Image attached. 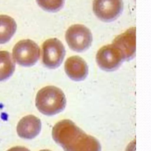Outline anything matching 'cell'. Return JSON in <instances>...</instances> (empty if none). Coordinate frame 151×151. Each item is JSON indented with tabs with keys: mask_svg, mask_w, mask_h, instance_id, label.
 <instances>
[{
	"mask_svg": "<svg viewBox=\"0 0 151 151\" xmlns=\"http://www.w3.org/2000/svg\"><path fill=\"white\" fill-rule=\"evenodd\" d=\"M53 140L64 151H101L99 141L94 136L87 134L74 122L63 119L53 126Z\"/></svg>",
	"mask_w": 151,
	"mask_h": 151,
	"instance_id": "1",
	"label": "cell"
},
{
	"mask_svg": "<svg viewBox=\"0 0 151 151\" xmlns=\"http://www.w3.org/2000/svg\"><path fill=\"white\" fill-rule=\"evenodd\" d=\"M66 97L63 91L54 86L41 88L35 97V106L42 114L51 116L63 111L66 106Z\"/></svg>",
	"mask_w": 151,
	"mask_h": 151,
	"instance_id": "2",
	"label": "cell"
},
{
	"mask_svg": "<svg viewBox=\"0 0 151 151\" xmlns=\"http://www.w3.org/2000/svg\"><path fill=\"white\" fill-rule=\"evenodd\" d=\"M40 56V47L31 40H20L12 49V57L14 61L21 66L31 67L35 65Z\"/></svg>",
	"mask_w": 151,
	"mask_h": 151,
	"instance_id": "3",
	"label": "cell"
},
{
	"mask_svg": "<svg viewBox=\"0 0 151 151\" xmlns=\"http://www.w3.org/2000/svg\"><path fill=\"white\" fill-rule=\"evenodd\" d=\"M65 38L69 47L76 52H83L87 50L93 41L90 30L82 24L70 26L65 32Z\"/></svg>",
	"mask_w": 151,
	"mask_h": 151,
	"instance_id": "4",
	"label": "cell"
},
{
	"mask_svg": "<svg viewBox=\"0 0 151 151\" xmlns=\"http://www.w3.org/2000/svg\"><path fill=\"white\" fill-rule=\"evenodd\" d=\"M65 54L63 44L57 38L47 40L42 45L41 61L43 65L50 69L58 67Z\"/></svg>",
	"mask_w": 151,
	"mask_h": 151,
	"instance_id": "5",
	"label": "cell"
},
{
	"mask_svg": "<svg viewBox=\"0 0 151 151\" xmlns=\"http://www.w3.org/2000/svg\"><path fill=\"white\" fill-rule=\"evenodd\" d=\"M96 60L99 67L106 71L116 70L125 61L122 52L113 44L101 47L96 54Z\"/></svg>",
	"mask_w": 151,
	"mask_h": 151,
	"instance_id": "6",
	"label": "cell"
},
{
	"mask_svg": "<svg viewBox=\"0 0 151 151\" xmlns=\"http://www.w3.org/2000/svg\"><path fill=\"white\" fill-rule=\"evenodd\" d=\"M123 9L122 0H94L93 9L100 20L110 22L117 19Z\"/></svg>",
	"mask_w": 151,
	"mask_h": 151,
	"instance_id": "7",
	"label": "cell"
},
{
	"mask_svg": "<svg viewBox=\"0 0 151 151\" xmlns=\"http://www.w3.org/2000/svg\"><path fill=\"white\" fill-rule=\"evenodd\" d=\"M112 44L122 52L124 60L132 59L136 52V28H130L117 36Z\"/></svg>",
	"mask_w": 151,
	"mask_h": 151,
	"instance_id": "8",
	"label": "cell"
},
{
	"mask_svg": "<svg viewBox=\"0 0 151 151\" xmlns=\"http://www.w3.org/2000/svg\"><path fill=\"white\" fill-rule=\"evenodd\" d=\"M41 130V121L35 116L27 115L19 121L17 126L18 135L25 139H32L37 137Z\"/></svg>",
	"mask_w": 151,
	"mask_h": 151,
	"instance_id": "9",
	"label": "cell"
},
{
	"mask_svg": "<svg viewBox=\"0 0 151 151\" xmlns=\"http://www.w3.org/2000/svg\"><path fill=\"white\" fill-rule=\"evenodd\" d=\"M64 70L68 77L76 81L84 80L88 75V65L85 60L78 55L68 57L64 63Z\"/></svg>",
	"mask_w": 151,
	"mask_h": 151,
	"instance_id": "10",
	"label": "cell"
},
{
	"mask_svg": "<svg viewBox=\"0 0 151 151\" xmlns=\"http://www.w3.org/2000/svg\"><path fill=\"white\" fill-rule=\"evenodd\" d=\"M17 24L12 17L0 15V44L8 42L17 30Z\"/></svg>",
	"mask_w": 151,
	"mask_h": 151,
	"instance_id": "11",
	"label": "cell"
},
{
	"mask_svg": "<svg viewBox=\"0 0 151 151\" xmlns=\"http://www.w3.org/2000/svg\"><path fill=\"white\" fill-rule=\"evenodd\" d=\"M15 69V62L6 51H0V81L9 78Z\"/></svg>",
	"mask_w": 151,
	"mask_h": 151,
	"instance_id": "12",
	"label": "cell"
},
{
	"mask_svg": "<svg viewBox=\"0 0 151 151\" xmlns=\"http://www.w3.org/2000/svg\"><path fill=\"white\" fill-rule=\"evenodd\" d=\"M38 5L44 10L48 12H57L61 9L65 0H36Z\"/></svg>",
	"mask_w": 151,
	"mask_h": 151,
	"instance_id": "13",
	"label": "cell"
},
{
	"mask_svg": "<svg viewBox=\"0 0 151 151\" xmlns=\"http://www.w3.org/2000/svg\"><path fill=\"white\" fill-rule=\"evenodd\" d=\"M6 151H30V150H29L28 148L24 146H17L11 147L9 149H8Z\"/></svg>",
	"mask_w": 151,
	"mask_h": 151,
	"instance_id": "14",
	"label": "cell"
},
{
	"mask_svg": "<svg viewBox=\"0 0 151 151\" xmlns=\"http://www.w3.org/2000/svg\"><path fill=\"white\" fill-rule=\"evenodd\" d=\"M39 151H51V150H49V149H42V150H40Z\"/></svg>",
	"mask_w": 151,
	"mask_h": 151,
	"instance_id": "15",
	"label": "cell"
}]
</instances>
